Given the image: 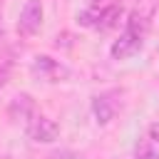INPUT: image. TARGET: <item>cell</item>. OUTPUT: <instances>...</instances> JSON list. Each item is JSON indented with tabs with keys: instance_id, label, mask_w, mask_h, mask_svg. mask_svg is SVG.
Segmentation results:
<instances>
[{
	"instance_id": "cell-5",
	"label": "cell",
	"mask_w": 159,
	"mask_h": 159,
	"mask_svg": "<svg viewBox=\"0 0 159 159\" xmlns=\"http://www.w3.org/2000/svg\"><path fill=\"white\" fill-rule=\"evenodd\" d=\"M7 114H10V119H12V122H17V124H27V122L37 114L35 99H32L27 92L15 94V97L10 99V104H7Z\"/></svg>"
},
{
	"instance_id": "cell-12",
	"label": "cell",
	"mask_w": 159,
	"mask_h": 159,
	"mask_svg": "<svg viewBox=\"0 0 159 159\" xmlns=\"http://www.w3.org/2000/svg\"><path fill=\"white\" fill-rule=\"evenodd\" d=\"M89 2H97V0H89Z\"/></svg>"
},
{
	"instance_id": "cell-9",
	"label": "cell",
	"mask_w": 159,
	"mask_h": 159,
	"mask_svg": "<svg viewBox=\"0 0 159 159\" xmlns=\"http://www.w3.org/2000/svg\"><path fill=\"white\" fill-rule=\"evenodd\" d=\"M10 67H12V57L7 50H0V89L5 87L7 77H10Z\"/></svg>"
},
{
	"instance_id": "cell-1",
	"label": "cell",
	"mask_w": 159,
	"mask_h": 159,
	"mask_svg": "<svg viewBox=\"0 0 159 159\" xmlns=\"http://www.w3.org/2000/svg\"><path fill=\"white\" fill-rule=\"evenodd\" d=\"M42 17H45L42 2L40 0H27L22 5V10H20V17H17V32L22 37H32L35 32H40Z\"/></svg>"
},
{
	"instance_id": "cell-6",
	"label": "cell",
	"mask_w": 159,
	"mask_h": 159,
	"mask_svg": "<svg viewBox=\"0 0 159 159\" xmlns=\"http://www.w3.org/2000/svg\"><path fill=\"white\" fill-rule=\"evenodd\" d=\"M119 15H122V5H107V7H99L97 10V20H94V27L97 30H112L117 27L119 22Z\"/></svg>"
},
{
	"instance_id": "cell-7",
	"label": "cell",
	"mask_w": 159,
	"mask_h": 159,
	"mask_svg": "<svg viewBox=\"0 0 159 159\" xmlns=\"http://www.w3.org/2000/svg\"><path fill=\"white\" fill-rule=\"evenodd\" d=\"M92 114H94L97 124H109L114 117V107L109 104L107 97H94L92 99Z\"/></svg>"
},
{
	"instance_id": "cell-10",
	"label": "cell",
	"mask_w": 159,
	"mask_h": 159,
	"mask_svg": "<svg viewBox=\"0 0 159 159\" xmlns=\"http://www.w3.org/2000/svg\"><path fill=\"white\" fill-rule=\"evenodd\" d=\"M152 137H154V139H159V124H154V127H152Z\"/></svg>"
},
{
	"instance_id": "cell-11",
	"label": "cell",
	"mask_w": 159,
	"mask_h": 159,
	"mask_svg": "<svg viewBox=\"0 0 159 159\" xmlns=\"http://www.w3.org/2000/svg\"><path fill=\"white\" fill-rule=\"evenodd\" d=\"M0 35H2V20H0Z\"/></svg>"
},
{
	"instance_id": "cell-2",
	"label": "cell",
	"mask_w": 159,
	"mask_h": 159,
	"mask_svg": "<svg viewBox=\"0 0 159 159\" xmlns=\"http://www.w3.org/2000/svg\"><path fill=\"white\" fill-rule=\"evenodd\" d=\"M142 42H144V32H139V30H134V27H124V32L112 42V57L114 60H127V57H132V55H137L139 50H142Z\"/></svg>"
},
{
	"instance_id": "cell-3",
	"label": "cell",
	"mask_w": 159,
	"mask_h": 159,
	"mask_svg": "<svg viewBox=\"0 0 159 159\" xmlns=\"http://www.w3.org/2000/svg\"><path fill=\"white\" fill-rule=\"evenodd\" d=\"M25 129H27L30 139H32V142H40V144H50V142H55V139L60 137L57 122L50 119V117H45V114H35V117L25 124Z\"/></svg>"
},
{
	"instance_id": "cell-4",
	"label": "cell",
	"mask_w": 159,
	"mask_h": 159,
	"mask_svg": "<svg viewBox=\"0 0 159 159\" xmlns=\"http://www.w3.org/2000/svg\"><path fill=\"white\" fill-rule=\"evenodd\" d=\"M32 75L40 77V80H47V82H60V80H65L70 72H67V67L60 65L57 60H52V57H47V55H40V57H35V62H32Z\"/></svg>"
},
{
	"instance_id": "cell-8",
	"label": "cell",
	"mask_w": 159,
	"mask_h": 159,
	"mask_svg": "<svg viewBox=\"0 0 159 159\" xmlns=\"http://www.w3.org/2000/svg\"><path fill=\"white\" fill-rule=\"evenodd\" d=\"M134 159H159V149L154 144V139L144 137L134 144Z\"/></svg>"
}]
</instances>
